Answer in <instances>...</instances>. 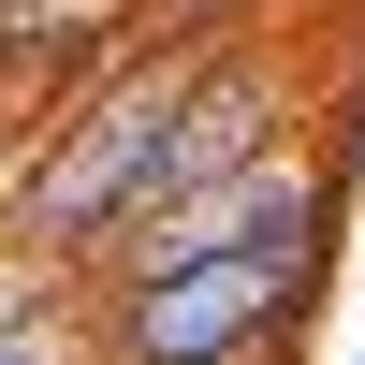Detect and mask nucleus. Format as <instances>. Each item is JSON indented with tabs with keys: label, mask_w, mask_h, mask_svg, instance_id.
Masks as SVG:
<instances>
[{
	"label": "nucleus",
	"mask_w": 365,
	"mask_h": 365,
	"mask_svg": "<svg viewBox=\"0 0 365 365\" xmlns=\"http://www.w3.org/2000/svg\"><path fill=\"white\" fill-rule=\"evenodd\" d=\"M175 88H190V44H117L58 117H29V161H15V190H0V234L88 278V263L117 249V220H146V161H161Z\"/></svg>",
	"instance_id": "obj_1"
},
{
	"label": "nucleus",
	"mask_w": 365,
	"mask_h": 365,
	"mask_svg": "<svg viewBox=\"0 0 365 365\" xmlns=\"http://www.w3.org/2000/svg\"><path fill=\"white\" fill-rule=\"evenodd\" d=\"M336 278V234L322 249H220V263H161L132 292H88L103 365H263Z\"/></svg>",
	"instance_id": "obj_2"
},
{
	"label": "nucleus",
	"mask_w": 365,
	"mask_h": 365,
	"mask_svg": "<svg viewBox=\"0 0 365 365\" xmlns=\"http://www.w3.org/2000/svg\"><path fill=\"white\" fill-rule=\"evenodd\" d=\"M132 44V0H0V88H29V103H73L103 58Z\"/></svg>",
	"instance_id": "obj_3"
},
{
	"label": "nucleus",
	"mask_w": 365,
	"mask_h": 365,
	"mask_svg": "<svg viewBox=\"0 0 365 365\" xmlns=\"http://www.w3.org/2000/svg\"><path fill=\"white\" fill-rule=\"evenodd\" d=\"M0 365H103V322H88V292H58V307L0 322Z\"/></svg>",
	"instance_id": "obj_4"
},
{
	"label": "nucleus",
	"mask_w": 365,
	"mask_h": 365,
	"mask_svg": "<svg viewBox=\"0 0 365 365\" xmlns=\"http://www.w3.org/2000/svg\"><path fill=\"white\" fill-rule=\"evenodd\" d=\"M249 15H263V0H132V44H249Z\"/></svg>",
	"instance_id": "obj_5"
},
{
	"label": "nucleus",
	"mask_w": 365,
	"mask_h": 365,
	"mask_svg": "<svg viewBox=\"0 0 365 365\" xmlns=\"http://www.w3.org/2000/svg\"><path fill=\"white\" fill-rule=\"evenodd\" d=\"M58 292H88V278H73V263H44V249H15V234H0V322L58 307Z\"/></svg>",
	"instance_id": "obj_6"
},
{
	"label": "nucleus",
	"mask_w": 365,
	"mask_h": 365,
	"mask_svg": "<svg viewBox=\"0 0 365 365\" xmlns=\"http://www.w3.org/2000/svg\"><path fill=\"white\" fill-rule=\"evenodd\" d=\"M336 175H351V190H365V132H351V161H336Z\"/></svg>",
	"instance_id": "obj_7"
},
{
	"label": "nucleus",
	"mask_w": 365,
	"mask_h": 365,
	"mask_svg": "<svg viewBox=\"0 0 365 365\" xmlns=\"http://www.w3.org/2000/svg\"><path fill=\"white\" fill-rule=\"evenodd\" d=\"M351 365H365V351H351Z\"/></svg>",
	"instance_id": "obj_8"
}]
</instances>
